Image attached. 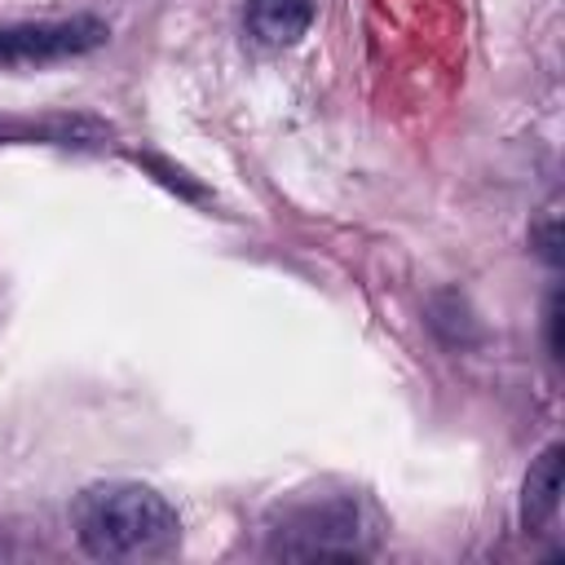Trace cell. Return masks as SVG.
I'll return each instance as SVG.
<instances>
[{
  "mask_svg": "<svg viewBox=\"0 0 565 565\" xmlns=\"http://www.w3.org/2000/svg\"><path fill=\"white\" fill-rule=\"evenodd\" d=\"M313 22V0H247V31L260 44H296Z\"/></svg>",
  "mask_w": 565,
  "mask_h": 565,
  "instance_id": "5",
  "label": "cell"
},
{
  "mask_svg": "<svg viewBox=\"0 0 565 565\" xmlns=\"http://www.w3.org/2000/svg\"><path fill=\"white\" fill-rule=\"evenodd\" d=\"M561 463H565L561 446H547L530 463L525 486H521V525L525 530H543L556 516V508H561Z\"/></svg>",
  "mask_w": 565,
  "mask_h": 565,
  "instance_id": "4",
  "label": "cell"
},
{
  "mask_svg": "<svg viewBox=\"0 0 565 565\" xmlns=\"http://www.w3.org/2000/svg\"><path fill=\"white\" fill-rule=\"evenodd\" d=\"M547 344H552V358H561V296H552L547 305Z\"/></svg>",
  "mask_w": 565,
  "mask_h": 565,
  "instance_id": "9",
  "label": "cell"
},
{
  "mask_svg": "<svg viewBox=\"0 0 565 565\" xmlns=\"http://www.w3.org/2000/svg\"><path fill=\"white\" fill-rule=\"evenodd\" d=\"M128 159H132L137 168H146L163 190H172V194L185 199V203H207V199H212L185 168H177L172 159H163V154H154V150H128Z\"/></svg>",
  "mask_w": 565,
  "mask_h": 565,
  "instance_id": "7",
  "label": "cell"
},
{
  "mask_svg": "<svg viewBox=\"0 0 565 565\" xmlns=\"http://www.w3.org/2000/svg\"><path fill=\"white\" fill-rule=\"evenodd\" d=\"M269 556L282 561H353L362 556V512L353 499H318L282 512L269 530Z\"/></svg>",
  "mask_w": 565,
  "mask_h": 565,
  "instance_id": "2",
  "label": "cell"
},
{
  "mask_svg": "<svg viewBox=\"0 0 565 565\" xmlns=\"http://www.w3.org/2000/svg\"><path fill=\"white\" fill-rule=\"evenodd\" d=\"M71 525L93 561H159L181 543L172 503L141 481H97L71 503Z\"/></svg>",
  "mask_w": 565,
  "mask_h": 565,
  "instance_id": "1",
  "label": "cell"
},
{
  "mask_svg": "<svg viewBox=\"0 0 565 565\" xmlns=\"http://www.w3.org/2000/svg\"><path fill=\"white\" fill-rule=\"evenodd\" d=\"M534 243H539V252H543V260H552V265H561V230H556V212L547 207V221L534 230Z\"/></svg>",
  "mask_w": 565,
  "mask_h": 565,
  "instance_id": "8",
  "label": "cell"
},
{
  "mask_svg": "<svg viewBox=\"0 0 565 565\" xmlns=\"http://www.w3.org/2000/svg\"><path fill=\"white\" fill-rule=\"evenodd\" d=\"M106 22L97 18H66V22H18L0 26V66H35L93 53L106 44Z\"/></svg>",
  "mask_w": 565,
  "mask_h": 565,
  "instance_id": "3",
  "label": "cell"
},
{
  "mask_svg": "<svg viewBox=\"0 0 565 565\" xmlns=\"http://www.w3.org/2000/svg\"><path fill=\"white\" fill-rule=\"evenodd\" d=\"M428 327L446 340V344H472L481 331H477V318L468 309V300L459 291H437L428 300Z\"/></svg>",
  "mask_w": 565,
  "mask_h": 565,
  "instance_id": "6",
  "label": "cell"
}]
</instances>
